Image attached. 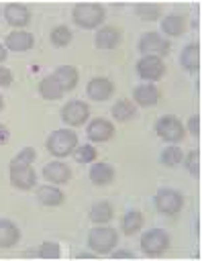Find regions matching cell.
Wrapping results in <instances>:
<instances>
[{
  "label": "cell",
  "mask_w": 202,
  "mask_h": 261,
  "mask_svg": "<svg viewBox=\"0 0 202 261\" xmlns=\"http://www.w3.org/2000/svg\"><path fill=\"white\" fill-rule=\"evenodd\" d=\"M188 130L192 133V135H200V118L198 116H192L190 120H188Z\"/></svg>",
  "instance_id": "d590c367"
},
{
  "label": "cell",
  "mask_w": 202,
  "mask_h": 261,
  "mask_svg": "<svg viewBox=\"0 0 202 261\" xmlns=\"http://www.w3.org/2000/svg\"><path fill=\"white\" fill-rule=\"evenodd\" d=\"M161 29H163V33H167V35H171V37H178V35H182L184 33V16L182 14H167L165 18H163V22H161Z\"/></svg>",
  "instance_id": "cb8c5ba5"
},
{
  "label": "cell",
  "mask_w": 202,
  "mask_h": 261,
  "mask_svg": "<svg viewBox=\"0 0 202 261\" xmlns=\"http://www.w3.org/2000/svg\"><path fill=\"white\" fill-rule=\"evenodd\" d=\"M53 75L57 77V82L61 84L63 90H71L78 84V69L71 67V65H61Z\"/></svg>",
  "instance_id": "603a6c76"
},
{
  "label": "cell",
  "mask_w": 202,
  "mask_h": 261,
  "mask_svg": "<svg viewBox=\"0 0 202 261\" xmlns=\"http://www.w3.org/2000/svg\"><path fill=\"white\" fill-rule=\"evenodd\" d=\"M90 218H92L96 224L108 222V220L112 218V206H110L108 202H98V204H94L92 210H90Z\"/></svg>",
  "instance_id": "d4e9b609"
},
{
  "label": "cell",
  "mask_w": 202,
  "mask_h": 261,
  "mask_svg": "<svg viewBox=\"0 0 202 261\" xmlns=\"http://www.w3.org/2000/svg\"><path fill=\"white\" fill-rule=\"evenodd\" d=\"M127 261H133V259H127Z\"/></svg>",
  "instance_id": "60d3db41"
},
{
  "label": "cell",
  "mask_w": 202,
  "mask_h": 261,
  "mask_svg": "<svg viewBox=\"0 0 202 261\" xmlns=\"http://www.w3.org/2000/svg\"><path fill=\"white\" fill-rule=\"evenodd\" d=\"M184 159V155H182V151H180V147H175V145H171V147H167L163 153H161V161L165 163V165H178L180 161Z\"/></svg>",
  "instance_id": "f546056e"
},
{
  "label": "cell",
  "mask_w": 202,
  "mask_h": 261,
  "mask_svg": "<svg viewBox=\"0 0 202 261\" xmlns=\"http://www.w3.org/2000/svg\"><path fill=\"white\" fill-rule=\"evenodd\" d=\"M4 16L12 27H24L31 20V10L22 4H8L4 8Z\"/></svg>",
  "instance_id": "4fadbf2b"
},
{
  "label": "cell",
  "mask_w": 202,
  "mask_h": 261,
  "mask_svg": "<svg viewBox=\"0 0 202 261\" xmlns=\"http://www.w3.org/2000/svg\"><path fill=\"white\" fill-rule=\"evenodd\" d=\"M182 65L188 71H196L200 67V45L198 43L186 45V49L182 51Z\"/></svg>",
  "instance_id": "ffe728a7"
},
{
  "label": "cell",
  "mask_w": 202,
  "mask_h": 261,
  "mask_svg": "<svg viewBox=\"0 0 202 261\" xmlns=\"http://www.w3.org/2000/svg\"><path fill=\"white\" fill-rule=\"evenodd\" d=\"M186 167L192 175H198L200 171V153L198 151H190L188 157H186Z\"/></svg>",
  "instance_id": "d6a6232c"
},
{
  "label": "cell",
  "mask_w": 202,
  "mask_h": 261,
  "mask_svg": "<svg viewBox=\"0 0 202 261\" xmlns=\"http://www.w3.org/2000/svg\"><path fill=\"white\" fill-rule=\"evenodd\" d=\"M137 14L143 20H155L159 16V6L157 4H139L137 6Z\"/></svg>",
  "instance_id": "1f68e13d"
},
{
  "label": "cell",
  "mask_w": 202,
  "mask_h": 261,
  "mask_svg": "<svg viewBox=\"0 0 202 261\" xmlns=\"http://www.w3.org/2000/svg\"><path fill=\"white\" fill-rule=\"evenodd\" d=\"M112 177H114V169H112L108 163L98 161V163H94V165L90 167V179H92L94 184H98V186H104V184L112 181Z\"/></svg>",
  "instance_id": "d6986e66"
},
{
  "label": "cell",
  "mask_w": 202,
  "mask_h": 261,
  "mask_svg": "<svg viewBox=\"0 0 202 261\" xmlns=\"http://www.w3.org/2000/svg\"><path fill=\"white\" fill-rule=\"evenodd\" d=\"M6 47L12 51H27L33 47V35L27 31H14L6 37Z\"/></svg>",
  "instance_id": "2e32d148"
},
{
  "label": "cell",
  "mask_w": 202,
  "mask_h": 261,
  "mask_svg": "<svg viewBox=\"0 0 202 261\" xmlns=\"http://www.w3.org/2000/svg\"><path fill=\"white\" fill-rule=\"evenodd\" d=\"M43 175H45L49 181H53V184H65V181L69 179L71 171H69V167H67L65 163H61V161H51L49 165L43 167Z\"/></svg>",
  "instance_id": "9a60e30c"
},
{
  "label": "cell",
  "mask_w": 202,
  "mask_h": 261,
  "mask_svg": "<svg viewBox=\"0 0 202 261\" xmlns=\"http://www.w3.org/2000/svg\"><path fill=\"white\" fill-rule=\"evenodd\" d=\"M51 41H53V45L63 47V45H67L71 41V31L65 24H59V27H55L51 31Z\"/></svg>",
  "instance_id": "83f0119b"
},
{
  "label": "cell",
  "mask_w": 202,
  "mask_h": 261,
  "mask_svg": "<svg viewBox=\"0 0 202 261\" xmlns=\"http://www.w3.org/2000/svg\"><path fill=\"white\" fill-rule=\"evenodd\" d=\"M118 41H120V33L114 27H104L96 33V45L100 49H112L118 45Z\"/></svg>",
  "instance_id": "e0dca14e"
},
{
  "label": "cell",
  "mask_w": 202,
  "mask_h": 261,
  "mask_svg": "<svg viewBox=\"0 0 202 261\" xmlns=\"http://www.w3.org/2000/svg\"><path fill=\"white\" fill-rule=\"evenodd\" d=\"M78 147V137L73 130H67V128H61V130H55L51 133V137L47 139V149L55 155V157H65L69 153H73Z\"/></svg>",
  "instance_id": "6da1fadb"
},
{
  "label": "cell",
  "mask_w": 202,
  "mask_h": 261,
  "mask_svg": "<svg viewBox=\"0 0 202 261\" xmlns=\"http://www.w3.org/2000/svg\"><path fill=\"white\" fill-rule=\"evenodd\" d=\"M133 98H135V102L139 106H153L159 100V90L153 84H143V86H137L135 88Z\"/></svg>",
  "instance_id": "5bb4252c"
},
{
  "label": "cell",
  "mask_w": 202,
  "mask_h": 261,
  "mask_svg": "<svg viewBox=\"0 0 202 261\" xmlns=\"http://www.w3.org/2000/svg\"><path fill=\"white\" fill-rule=\"evenodd\" d=\"M12 84V73H10V69H6V67H2L0 65V86H10Z\"/></svg>",
  "instance_id": "e575fe53"
},
{
  "label": "cell",
  "mask_w": 202,
  "mask_h": 261,
  "mask_svg": "<svg viewBox=\"0 0 202 261\" xmlns=\"http://www.w3.org/2000/svg\"><path fill=\"white\" fill-rule=\"evenodd\" d=\"M33 159H35V149L33 147H24L14 159H12V167H24V165H31L33 163Z\"/></svg>",
  "instance_id": "4dcf8cb0"
},
{
  "label": "cell",
  "mask_w": 202,
  "mask_h": 261,
  "mask_svg": "<svg viewBox=\"0 0 202 261\" xmlns=\"http://www.w3.org/2000/svg\"><path fill=\"white\" fill-rule=\"evenodd\" d=\"M6 59V47L4 45H0V63Z\"/></svg>",
  "instance_id": "f35d334b"
},
{
  "label": "cell",
  "mask_w": 202,
  "mask_h": 261,
  "mask_svg": "<svg viewBox=\"0 0 202 261\" xmlns=\"http://www.w3.org/2000/svg\"><path fill=\"white\" fill-rule=\"evenodd\" d=\"M135 112H137V108H135V104H133L131 100H118V102L112 106L114 118H116V120H122V122L129 120V118H133Z\"/></svg>",
  "instance_id": "484cf974"
},
{
  "label": "cell",
  "mask_w": 202,
  "mask_h": 261,
  "mask_svg": "<svg viewBox=\"0 0 202 261\" xmlns=\"http://www.w3.org/2000/svg\"><path fill=\"white\" fill-rule=\"evenodd\" d=\"M10 181H12V186H16L20 190H29L35 186L37 177H35V171L31 169V165H24V167L10 165Z\"/></svg>",
  "instance_id": "8fae6325"
},
{
  "label": "cell",
  "mask_w": 202,
  "mask_h": 261,
  "mask_svg": "<svg viewBox=\"0 0 202 261\" xmlns=\"http://www.w3.org/2000/svg\"><path fill=\"white\" fill-rule=\"evenodd\" d=\"M73 155H75V161H80V163H90V161L96 159V149H94L92 145H80V147H75Z\"/></svg>",
  "instance_id": "f1b7e54d"
},
{
  "label": "cell",
  "mask_w": 202,
  "mask_h": 261,
  "mask_svg": "<svg viewBox=\"0 0 202 261\" xmlns=\"http://www.w3.org/2000/svg\"><path fill=\"white\" fill-rule=\"evenodd\" d=\"M88 116H90V108H88L86 102H80V100L67 102V104L63 106V110H61V118H63L67 124H71V126H78V124L86 122Z\"/></svg>",
  "instance_id": "52a82bcc"
},
{
  "label": "cell",
  "mask_w": 202,
  "mask_h": 261,
  "mask_svg": "<svg viewBox=\"0 0 202 261\" xmlns=\"http://www.w3.org/2000/svg\"><path fill=\"white\" fill-rule=\"evenodd\" d=\"M112 90L114 88L108 77H94L88 82V88H86V92L92 100H106V98H110Z\"/></svg>",
  "instance_id": "7c38bea8"
},
{
  "label": "cell",
  "mask_w": 202,
  "mask_h": 261,
  "mask_svg": "<svg viewBox=\"0 0 202 261\" xmlns=\"http://www.w3.org/2000/svg\"><path fill=\"white\" fill-rule=\"evenodd\" d=\"M20 232L16 228L14 222L10 220H0V247L6 249V247H12L16 241H18Z\"/></svg>",
  "instance_id": "44dd1931"
},
{
  "label": "cell",
  "mask_w": 202,
  "mask_h": 261,
  "mask_svg": "<svg viewBox=\"0 0 202 261\" xmlns=\"http://www.w3.org/2000/svg\"><path fill=\"white\" fill-rule=\"evenodd\" d=\"M39 92H41V96L47 98V100H57V98H61L63 88H61V84L57 82L55 75H47V77L41 80V84H39Z\"/></svg>",
  "instance_id": "ac0fdd59"
},
{
  "label": "cell",
  "mask_w": 202,
  "mask_h": 261,
  "mask_svg": "<svg viewBox=\"0 0 202 261\" xmlns=\"http://www.w3.org/2000/svg\"><path fill=\"white\" fill-rule=\"evenodd\" d=\"M8 141V128L4 124H0V145H4Z\"/></svg>",
  "instance_id": "8d00e7d4"
},
{
  "label": "cell",
  "mask_w": 202,
  "mask_h": 261,
  "mask_svg": "<svg viewBox=\"0 0 202 261\" xmlns=\"http://www.w3.org/2000/svg\"><path fill=\"white\" fill-rule=\"evenodd\" d=\"M37 198L45 206H57V204L63 202V192L57 190V188H53V186H41L37 190Z\"/></svg>",
  "instance_id": "7402d4cb"
},
{
  "label": "cell",
  "mask_w": 202,
  "mask_h": 261,
  "mask_svg": "<svg viewBox=\"0 0 202 261\" xmlns=\"http://www.w3.org/2000/svg\"><path fill=\"white\" fill-rule=\"evenodd\" d=\"M139 49L143 53H167L169 51V43L163 37H159L157 33H147V35L141 37Z\"/></svg>",
  "instance_id": "30bf717a"
},
{
  "label": "cell",
  "mask_w": 202,
  "mask_h": 261,
  "mask_svg": "<svg viewBox=\"0 0 202 261\" xmlns=\"http://www.w3.org/2000/svg\"><path fill=\"white\" fill-rule=\"evenodd\" d=\"M184 200H182V194L175 192V190H159L157 196H155V206L161 214H175L180 208H182Z\"/></svg>",
  "instance_id": "8992f818"
},
{
  "label": "cell",
  "mask_w": 202,
  "mask_h": 261,
  "mask_svg": "<svg viewBox=\"0 0 202 261\" xmlns=\"http://www.w3.org/2000/svg\"><path fill=\"white\" fill-rule=\"evenodd\" d=\"M39 255H41V257H51V259H55V257L59 255V247H57L55 243H43Z\"/></svg>",
  "instance_id": "836d02e7"
},
{
  "label": "cell",
  "mask_w": 202,
  "mask_h": 261,
  "mask_svg": "<svg viewBox=\"0 0 202 261\" xmlns=\"http://www.w3.org/2000/svg\"><path fill=\"white\" fill-rule=\"evenodd\" d=\"M137 73L143 80H159L163 75V61L157 55H145L137 63Z\"/></svg>",
  "instance_id": "ba28073f"
},
{
  "label": "cell",
  "mask_w": 202,
  "mask_h": 261,
  "mask_svg": "<svg viewBox=\"0 0 202 261\" xmlns=\"http://www.w3.org/2000/svg\"><path fill=\"white\" fill-rule=\"evenodd\" d=\"M114 257H116V259H133V253H129V251H118V253H114Z\"/></svg>",
  "instance_id": "74e56055"
},
{
  "label": "cell",
  "mask_w": 202,
  "mask_h": 261,
  "mask_svg": "<svg viewBox=\"0 0 202 261\" xmlns=\"http://www.w3.org/2000/svg\"><path fill=\"white\" fill-rule=\"evenodd\" d=\"M73 20L84 29H94L104 20V8L98 4H78L73 8Z\"/></svg>",
  "instance_id": "7a4b0ae2"
},
{
  "label": "cell",
  "mask_w": 202,
  "mask_h": 261,
  "mask_svg": "<svg viewBox=\"0 0 202 261\" xmlns=\"http://www.w3.org/2000/svg\"><path fill=\"white\" fill-rule=\"evenodd\" d=\"M155 130L157 135L163 139V141H169V143H175L184 137V124L175 118V116H163L157 120L155 124Z\"/></svg>",
  "instance_id": "5b68a950"
},
{
  "label": "cell",
  "mask_w": 202,
  "mask_h": 261,
  "mask_svg": "<svg viewBox=\"0 0 202 261\" xmlns=\"http://www.w3.org/2000/svg\"><path fill=\"white\" fill-rule=\"evenodd\" d=\"M116 241H118V237H116L114 228H108V226H98V228H94V230L88 234V245H90L94 251H98V253H108V251H112L114 245H116Z\"/></svg>",
  "instance_id": "3957f363"
},
{
  "label": "cell",
  "mask_w": 202,
  "mask_h": 261,
  "mask_svg": "<svg viewBox=\"0 0 202 261\" xmlns=\"http://www.w3.org/2000/svg\"><path fill=\"white\" fill-rule=\"evenodd\" d=\"M167 247H169V237L163 230H159V228H153V230L145 232L143 239H141V249L147 255H159Z\"/></svg>",
  "instance_id": "277c9868"
},
{
  "label": "cell",
  "mask_w": 202,
  "mask_h": 261,
  "mask_svg": "<svg viewBox=\"0 0 202 261\" xmlns=\"http://www.w3.org/2000/svg\"><path fill=\"white\" fill-rule=\"evenodd\" d=\"M0 108H2V96H0Z\"/></svg>",
  "instance_id": "ab89813d"
},
{
  "label": "cell",
  "mask_w": 202,
  "mask_h": 261,
  "mask_svg": "<svg viewBox=\"0 0 202 261\" xmlns=\"http://www.w3.org/2000/svg\"><path fill=\"white\" fill-rule=\"evenodd\" d=\"M141 226H143V214H141L139 210H131V212H127V214L122 216V230H124L127 234L137 232Z\"/></svg>",
  "instance_id": "4316f807"
},
{
  "label": "cell",
  "mask_w": 202,
  "mask_h": 261,
  "mask_svg": "<svg viewBox=\"0 0 202 261\" xmlns=\"http://www.w3.org/2000/svg\"><path fill=\"white\" fill-rule=\"evenodd\" d=\"M112 135H114V126H112V122L106 120V118H96V120H92V122L88 124V137H90L92 141L104 143V141L112 139Z\"/></svg>",
  "instance_id": "9c48e42d"
}]
</instances>
